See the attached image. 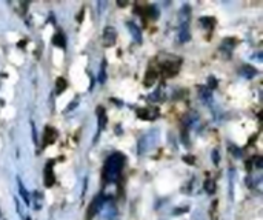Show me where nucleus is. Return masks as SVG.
Listing matches in <instances>:
<instances>
[{
    "label": "nucleus",
    "instance_id": "obj_1",
    "mask_svg": "<svg viewBox=\"0 0 263 220\" xmlns=\"http://www.w3.org/2000/svg\"><path fill=\"white\" fill-rule=\"evenodd\" d=\"M123 165H125V157L120 152H114L108 157L107 163H105V168H103V180L107 183H113L116 182L123 170Z\"/></svg>",
    "mask_w": 263,
    "mask_h": 220
},
{
    "label": "nucleus",
    "instance_id": "obj_2",
    "mask_svg": "<svg viewBox=\"0 0 263 220\" xmlns=\"http://www.w3.org/2000/svg\"><path fill=\"white\" fill-rule=\"evenodd\" d=\"M116 39H117V31L113 26L105 28V31H103V43H105V46H113L116 43Z\"/></svg>",
    "mask_w": 263,
    "mask_h": 220
},
{
    "label": "nucleus",
    "instance_id": "obj_3",
    "mask_svg": "<svg viewBox=\"0 0 263 220\" xmlns=\"http://www.w3.org/2000/svg\"><path fill=\"white\" fill-rule=\"evenodd\" d=\"M137 116L143 120H152L159 116V111H157V108H142L137 111Z\"/></svg>",
    "mask_w": 263,
    "mask_h": 220
},
{
    "label": "nucleus",
    "instance_id": "obj_4",
    "mask_svg": "<svg viewBox=\"0 0 263 220\" xmlns=\"http://www.w3.org/2000/svg\"><path fill=\"white\" fill-rule=\"evenodd\" d=\"M56 137H57V134H56V130H52V128H46L45 130V133H43V145L45 146H48V145H51L52 142L56 140Z\"/></svg>",
    "mask_w": 263,
    "mask_h": 220
},
{
    "label": "nucleus",
    "instance_id": "obj_5",
    "mask_svg": "<svg viewBox=\"0 0 263 220\" xmlns=\"http://www.w3.org/2000/svg\"><path fill=\"white\" fill-rule=\"evenodd\" d=\"M54 174L51 171V163L46 165V170H45V182H46V186H52L54 185Z\"/></svg>",
    "mask_w": 263,
    "mask_h": 220
},
{
    "label": "nucleus",
    "instance_id": "obj_6",
    "mask_svg": "<svg viewBox=\"0 0 263 220\" xmlns=\"http://www.w3.org/2000/svg\"><path fill=\"white\" fill-rule=\"evenodd\" d=\"M129 29H131V33H133V37L137 40V42H142V36H140V29L133 23V22H128V25H126Z\"/></svg>",
    "mask_w": 263,
    "mask_h": 220
},
{
    "label": "nucleus",
    "instance_id": "obj_7",
    "mask_svg": "<svg viewBox=\"0 0 263 220\" xmlns=\"http://www.w3.org/2000/svg\"><path fill=\"white\" fill-rule=\"evenodd\" d=\"M52 43L57 45V46H60V48H63V46H65V37H63V34H62V33L56 34L54 39H52Z\"/></svg>",
    "mask_w": 263,
    "mask_h": 220
},
{
    "label": "nucleus",
    "instance_id": "obj_8",
    "mask_svg": "<svg viewBox=\"0 0 263 220\" xmlns=\"http://www.w3.org/2000/svg\"><path fill=\"white\" fill-rule=\"evenodd\" d=\"M155 79H157V73H155L154 70H152V73L148 71V76H146V79H145V85H146V86H151L152 82H155Z\"/></svg>",
    "mask_w": 263,
    "mask_h": 220
},
{
    "label": "nucleus",
    "instance_id": "obj_9",
    "mask_svg": "<svg viewBox=\"0 0 263 220\" xmlns=\"http://www.w3.org/2000/svg\"><path fill=\"white\" fill-rule=\"evenodd\" d=\"M63 89H67V80L65 79H57V83H56V92L60 94L63 92Z\"/></svg>",
    "mask_w": 263,
    "mask_h": 220
}]
</instances>
